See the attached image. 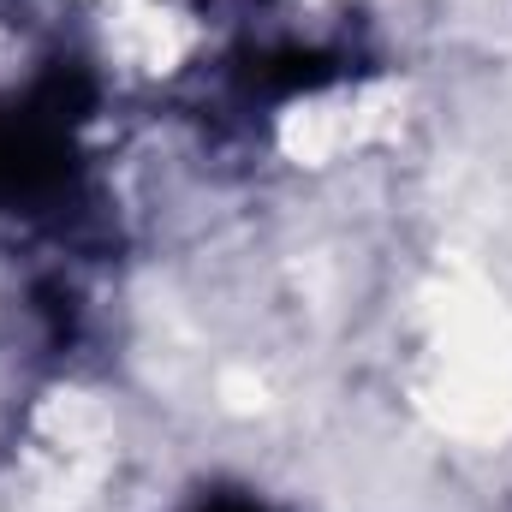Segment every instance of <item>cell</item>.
<instances>
[{
	"label": "cell",
	"instance_id": "cell-1",
	"mask_svg": "<svg viewBox=\"0 0 512 512\" xmlns=\"http://www.w3.org/2000/svg\"><path fill=\"white\" fill-rule=\"evenodd\" d=\"M203 512H268L262 501H251V495H221V501H209Z\"/></svg>",
	"mask_w": 512,
	"mask_h": 512
}]
</instances>
